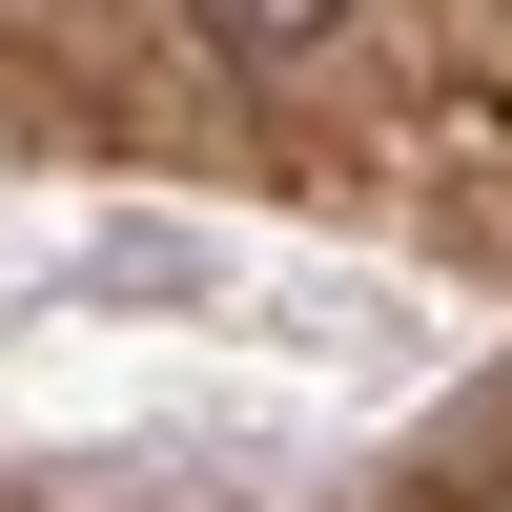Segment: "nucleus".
Listing matches in <instances>:
<instances>
[{"label": "nucleus", "mask_w": 512, "mask_h": 512, "mask_svg": "<svg viewBox=\"0 0 512 512\" xmlns=\"http://www.w3.org/2000/svg\"><path fill=\"white\" fill-rule=\"evenodd\" d=\"M205 41H226V62H328V21H349V0H185Z\"/></svg>", "instance_id": "f257e3e1"}, {"label": "nucleus", "mask_w": 512, "mask_h": 512, "mask_svg": "<svg viewBox=\"0 0 512 512\" xmlns=\"http://www.w3.org/2000/svg\"><path fill=\"white\" fill-rule=\"evenodd\" d=\"M492 512H512V492H492Z\"/></svg>", "instance_id": "f03ea898"}]
</instances>
